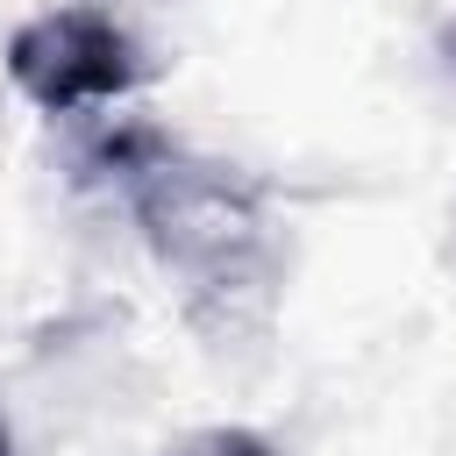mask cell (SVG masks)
I'll use <instances>...</instances> for the list:
<instances>
[{
    "label": "cell",
    "instance_id": "2",
    "mask_svg": "<svg viewBox=\"0 0 456 456\" xmlns=\"http://www.w3.org/2000/svg\"><path fill=\"white\" fill-rule=\"evenodd\" d=\"M7 71L43 114H78L121 100L142 78V57L107 7H50L7 43Z\"/></svg>",
    "mask_w": 456,
    "mask_h": 456
},
{
    "label": "cell",
    "instance_id": "1",
    "mask_svg": "<svg viewBox=\"0 0 456 456\" xmlns=\"http://www.w3.org/2000/svg\"><path fill=\"white\" fill-rule=\"evenodd\" d=\"M100 164L121 178V200H128L142 242L157 249V264L178 278L185 306L214 335H235L242 321H264L278 249H271V221H264L256 192L235 171L200 164V157H185L178 142H164L150 128L107 135Z\"/></svg>",
    "mask_w": 456,
    "mask_h": 456
},
{
    "label": "cell",
    "instance_id": "4",
    "mask_svg": "<svg viewBox=\"0 0 456 456\" xmlns=\"http://www.w3.org/2000/svg\"><path fill=\"white\" fill-rule=\"evenodd\" d=\"M0 456H7V420H0Z\"/></svg>",
    "mask_w": 456,
    "mask_h": 456
},
{
    "label": "cell",
    "instance_id": "3",
    "mask_svg": "<svg viewBox=\"0 0 456 456\" xmlns=\"http://www.w3.org/2000/svg\"><path fill=\"white\" fill-rule=\"evenodd\" d=\"M185 456H278L264 435H249V428H214V435H200Z\"/></svg>",
    "mask_w": 456,
    "mask_h": 456
}]
</instances>
